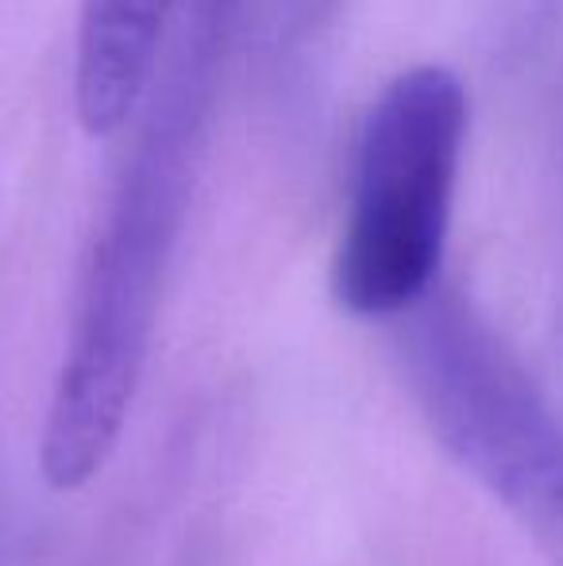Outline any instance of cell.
<instances>
[{
  "label": "cell",
  "mask_w": 563,
  "mask_h": 566,
  "mask_svg": "<svg viewBox=\"0 0 563 566\" xmlns=\"http://www.w3.org/2000/svg\"><path fill=\"white\" fill-rule=\"evenodd\" d=\"M467 135V93L451 70L414 66L371 105L332 293L359 321H406L436 293Z\"/></svg>",
  "instance_id": "7a4b0ae2"
},
{
  "label": "cell",
  "mask_w": 563,
  "mask_h": 566,
  "mask_svg": "<svg viewBox=\"0 0 563 566\" xmlns=\"http://www.w3.org/2000/svg\"><path fill=\"white\" fill-rule=\"evenodd\" d=\"M178 0H82L74 105L90 135H113L147 105Z\"/></svg>",
  "instance_id": "277c9868"
},
{
  "label": "cell",
  "mask_w": 563,
  "mask_h": 566,
  "mask_svg": "<svg viewBox=\"0 0 563 566\" xmlns=\"http://www.w3.org/2000/svg\"><path fill=\"white\" fill-rule=\"evenodd\" d=\"M409 386L436 443L563 566V420L521 358L459 297L432 293L406 316Z\"/></svg>",
  "instance_id": "3957f363"
},
{
  "label": "cell",
  "mask_w": 563,
  "mask_h": 566,
  "mask_svg": "<svg viewBox=\"0 0 563 566\" xmlns=\"http://www.w3.org/2000/svg\"><path fill=\"white\" fill-rule=\"evenodd\" d=\"M186 116L189 105H178L155 119V139L93 243L39 451L46 485L59 493L82 490L105 470L136 405L186 201Z\"/></svg>",
  "instance_id": "6da1fadb"
}]
</instances>
